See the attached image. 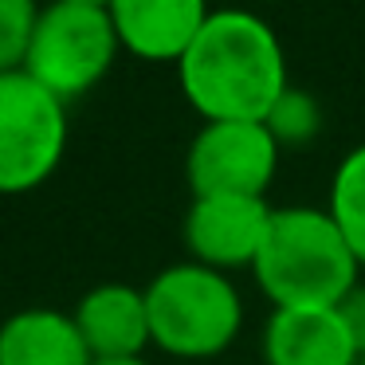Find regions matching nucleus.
<instances>
[{
    "mask_svg": "<svg viewBox=\"0 0 365 365\" xmlns=\"http://www.w3.org/2000/svg\"><path fill=\"white\" fill-rule=\"evenodd\" d=\"M177 75L205 122H263L291 87L275 28L247 9H212Z\"/></svg>",
    "mask_w": 365,
    "mask_h": 365,
    "instance_id": "f257e3e1",
    "label": "nucleus"
},
{
    "mask_svg": "<svg viewBox=\"0 0 365 365\" xmlns=\"http://www.w3.org/2000/svg\"><path fill=\"white\" fill-rule=\"evenodd\" d=\"M259 291L283 307H338L361 279L354 247L326 208H275L263 252L255 259Z\"/></svg>",
    "mask_w": 365,
    "mask_h": 365,
    "instance_id": "f03ea898",
    "label": "nucleus"
},
{
    "mask_svg": "<svg viewBox=\"0 0 365 365\" xmlns=\"http://www.w3.org/2000/svg\"><path fill=\"white\" fill-rule=\"evenodd\" d=\"M150 338L158 349L189 361L216 357L244 330V299L224 271L173 263L145 287Z\"/></svg>",
    "mask_w": 365,
    "mask_h": 365,
    "instance_id": "7ed1b4c3",
    "label": "nucleus"
},
{
    "mask_svg": "<svg viewBox=\"0 0 365 365\" xmlns=\"http://www.w3.org/2000/svg\"><path fill=\"white\" fill-rule=\"evenodd\" d=\"M118 48L122 43L106 9L56 0L40 12L24 71L40 87H48L59 103H67V98H79L103 83Z\"/></svg>",
    "mask_w": 365,
    "mask_h": 365,
    "instance_id": "20e7f679",
    "label": "nucleus"
},
{
    "mask_svg": "<svg viewBox=\"0 0 365 365\" xmlns=\"http://www.w3.org/2000/svg\"><path fill=\"white\" fill-rule=\"evenodd\" d=\"M67 150V103L28 71L0 75V192H28L59 169Z\"/></svg>",
    "mask_w": 365,
    "mask_h": 365,
    "instance_id": "39448f33",
    "label": "nucleus"
},
{
    "mask_svg": "<svg viewBox=\"0 0 365 365\" xmlns=\"http://www.w3.org/2000/svg\"><path fill=\"white\" fill-rule=\"evenodd\" d=\"M279 150L263 122H205L185 158L192 197H267Z\"/></svg>",
    "mask_w": 365,
    "mask_h": 365,
    "instance_id": "423d86ee",
    "label": "nucleus"
},
{
    "mask_svg": "<svg viewBox=\"0 0 365 365\" xmlns=\"http://www.w3.org/2000/svg\"><path fill=\"white\" fill-rule=\"evenodd\" d=\"M275 208L263 197H192L185 216V247L192 263L212 271L255 267Z\"/></svg>",
    "mask_w": 365,
    "mask_h": 365,
    "instance_id": "0eeeda50",
    "label": "nucleus"
},
{
    "mask_svg": "<svg viewBox=\"0 0 365 365\" xmlns=\"http://www.w3.org/2000/svg\"><path fill=\"white\" fill-rule=\"evenodd\" d=\"M118 43L145 63H181L200 28L208 24V0H110Z\"/></svg>",
    "mask_w": 365,
    "mask_h": 365,
    "instance_id": "6e6552de",
    "label": "nucleus"
},
{
    "mask_svg": "<svg viewBox=\"0 0 365 365\" xmlns=\"http://www.w3.org/2000/svg\"><path fill=\"white\" fill-rule=\"evenodd\" d=\"M267 365H361V346L338 307H283L263 326Z\"/></svg>",
    "mask_w": 365,
    "mask_h": 365,
    "instance_id": "1a4fd4ad",
    "label": "nucleus"
},
{
    "mask_svg": "<svg viewBox=\"0 0 365 365\" xmlns=\"http://www.w3.org/2000/svg\"><path fill=\"white\" fill-rule=\"evenodd\" d=\"M71 318L95 361H106V357H142V349L153 341L145 291H138L130 283H103L95 291H87Z\"/></svg>",
    "mask_w": 365,
    "mask_h": 365,
    "instance_id": "9d476101",
    "label": "nucleus"
},
{
    "mask_svg": "<svg viewBox=\"0 0 365 365\" xmlns=\"http://www.w3.org/2000/svg\"><path fill=\"white\" fill-rule=\"evenodd\" d=\"M0 365H95L71 314L20 310L0 326Z\"/></svg>",
    "mask_w": 365,
    "mask_h": 365,
    "instance_id": "9b49d317",
    "label": "nucleus"
},
{
    "mask_svg": "<svg viewBox=\"0 0 365 365\" xmlns=\"http://www.w3.org/2000/svg\"><path fill=\"white\" fill-rule=\"evenodd\" d=\"M326 212L341 228L346 244L354 247L357 263L365 267V142L354 145L346 158L338 161L330 181V205Z\"/></svg>",
    "mask_w": 365,
    "mask_h": 365,
    "instance_id": "f8f14e48",
    "label": "nucleus"
},
{
    "mask_svg": "<svg viewBox=\"0 0 365 365\" xmlns=\"http://www.w3.org/2000/svg\"><path fill=\"white\" fill-rule=\"evenodd\" d=\"M263 126L271 130L279 145H307L322 130V103L302 87H287L279 103L271 106V114L263 118Z\"/></svg>",
    "mask_w": 365,
    "mask_h": 365,
    "instance_id": "ddd939ff",
    "label": "nucleus"
},
{
    "mask_svg": "<svg viewBox=\"0 0 365 365\" xmlns=\"http://www.w3.org/2000/svg\"><path fill=\"white\" fill-rule=\"evenodd\" d=\"M40 12L43 9H36V0H0V75L24 71Z\"/></svg>",
    "mask_w": 365,
    "mask_h": 365,
    "instance_id": "4468645a",
    "label": "nucleus"
},
{
    "mask_svg": "<svg viewBox=\"0 0 365 365\" xmlns=\"http://www.w3.org/2000/svg\"><path fill=\"white\" fill-rule=\"evenodd\" d=\"M338 314L346 318V326L354 330L357 346H365V283H357L354 291L338 302Z\"/></svg>",
    "mask_w": 365,
    "mask_h": 365,
    "instance_id": "2eb2a0df",
    "label": "nucleus"
},
{
    "mask_svg": "<svg viewBox=\"0 0 365 365\" xmlns=\"http://www.w3.org/2000/svg\"><path fill=\"white\" fill-rule=\"evenodd\" d=\"M95 365H150L145 357H106V361H95Z\"/></svg>",
    "mask_w": 365,
    "mask_h": 365,
    "instance_id": "dca6fc26",
    "label": "nucleus"
},
{
    "mask_svg": "<svg viewBox=\"0 0 365 365\" xmlns=\"http://www.w3.org/2000/svg\"><path fill=\"white\" fill-rule=\"evenodd\" d=\"M63 4H91V9H110V0H63Z\"/></svg>",
    "mask_w": 365,
    "mask_h": 365,
    "instance_id": "f3484780",
    "label": "nucleus"
},
{
    "mask_svg": "<svg viewBox=\"0 0 365 365\" xmlns=\"http://www.w3.org/2000/svg\"><path fill=\"white\" fill-rule=\"evenodd\" d=\"M361 365H365V346H361Z\"/></svg>",
    "mask_w": 365,
    "mask_h": 365,
    "instance_id": "a211bd4d",
    "label": "nucleus"
}]
</instances>
